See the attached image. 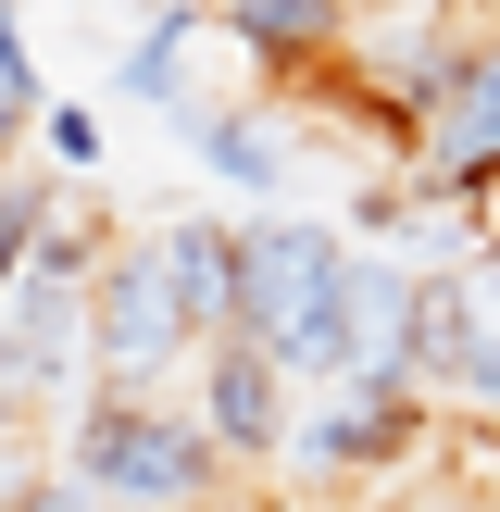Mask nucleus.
Returning <instances> with one entry per match:
<instances>
[{
  "mask_svg": "<svg viewBox=\"0 0 500 512\" xmlns=\"http://www.w3.org/2000/svg\"><path fill=\"white\" fill-rule=\"evenodd\" d=\"M0 512H100L88 488H75V475H25V488L13 500H0Z\"/></svg>",
  "mask_w": 500,
  "mask_h": 512,
  "instance_id": "nucleus-13",
  "label": "nucleus"
},
{
  "mask_svg": "<svg viewBox=\"0 0 500 512\" xmlns=\"http://www.w3.org/2000/svg\"><path fill=\"white\" fill-rule=\"evenodd\" d=\"M213 25L250 50V75H275V88H313V75H338V50H350V0H238V13H213Z\"/></svg>",
  "mask_w": 500,
  "mask_h": 512,
  "instance_id": "nucleus-7",
  "label": "nucleus"
},
{
  "mask_svg": "<svg viewBox=\"0 0 500 512\" xmlns=\"http://www.w3.org/2000/svg\"><path fill=\"white\" fill-rule=\"evenodd\" d=\"M188 150L225 175V188H250V200H275V188H288V138H263L250 113H188Z\"/></svg>",
  "mask_w": 500,
  "mask_h": 512,
  "instance_id": "nucleus-9",
  "label": "nucleus"
},
{
  "mask_svg": "<svg viewBox=\"0 0 500 512\" xmlns=\"http://www.w3.org/2000/svg\"><path fill=\"white\" fill-rule=\"evenodd\" d=\"M450 400L500 425V263H463V350H450Z\"/></svg>",
  "mask_w": 500,
  "mask_h": 512,
  "instance_id": "nucleus-8",
  "label": "nucleus"
},
{
  "mask_svg": "<svg viewBox=\"0 0 500 512\" xmlns=\"http://www.w3.org/2000/svg\"><path fill=\"white\" fill-rule=\"evenodd\" d=\"M188 363H200V338L163 288V250H150V225H125L113 263L88 275V388L100 400H163Z\"/></svg>",
  "mask_w": 500,
  "mask_h": 512,
  "instance_id": "nucleus-3",
  "label": "nucleus"
},
{
  "mask_svg": "<svg viewBox=\"0 0 500 512\" xmlns=\"http://www.w3.org/2000/svg\"><path fill=\"white\" fill-rule=\"evenodd\" d=\"M38 138H50V163H63V175H88V163H100V113H88V100H50Z\"/></svg>",
  "mask_w": 500,
  "mask_h": 512,
  "instance_id": "nucleus-12",
  "label": "nucleus"
},
{
  "mask_svg": "<svg viewBox=\"0 0 500 512\" xmlns=\"http://www.w3.org/2000/svg\"><path fill=\"white\" fill-rule=\"evenodd\" d=\"M63 475L100 512H225L238 500V475L200 438V413H175V400H100V388L63 413Z\"/></svg>",
  "mask_w": 500,
  "mask_h": 512,
  "instance_id": "nucleus-1",
  "label": "nucleus"
},
{
  "mask_svg": "<svg viewBox=\"0 0 500 512\" xmlns=\"http://www.w3.org/2000/svg\"><path fill=\"white\" fill-rule=\"evenodd\" d=\"M200 25H213V13H150L138 38L113 50V88H125V100H175V75H188V38H200Z\"/></svg>",
  "mask_w": 500,
  "mask_h": 512,
  "instance_id": "nucleus-10",
  "label": "nucleus"
},
{
  "mask_svg": "<svg viewBox=\"0 0 500 512\" xmlns=\"http://www.w3.org/2000/svg\"><path fill=\"white\" fill-rule=\"evenodd\" d=\"M150 250H163V288H175V313H188V338L225 350L238 338V225L225 213H163Z\"/></svg>",
  "mask_w": 500,
  "mask_h": 512,
  "instance_id": "nucleus-6",
  "label": "nucleus"
},
{
  "mask_svg": "<svg viewBox=\"0 0 500 512\" xmlns=\"http://www.w3.org/2000/svg\"><path fill=\"white\" fill-rule=\"evenodd\" d=\"M200 438L225 450V475H275L288 463V438H300V413H288V375L263 363L250 338H225V350H200Z\"/></svg>",
  "mask_w": 500,
  "mask_h": 512,
  "instance_id": "nucleus-5",
  "label": "nucleus"
},
{
  "mask_svg": "<svg viewBox=\"0 0 500 512\" xmlns=\"http://www.w3.org/2000/svg\"><path fill=\"white\" fill-rule=\"evenodd\" d=\"M338 288H350V238L313 213H263L238 225V338L275 375L338 388Z\"/></svg>",
  "mask_w": 500,
  "mask_h": 512,
  "instance_id": "nucleus-2",
  "label": "nucleus"
},
{
  "mask_svg": "<svg viewBox=\"0 0 500 512\" xmlns=\"http://www.w3.org/2000/svg\"><path fill=\"white\" fill-rule=\"evenodd\" d=\"M0 113H13V125H38V113H50L38 63H25V13H0Z\"/></svg>",
  "mask_w": 500,
  "mask_h": 512,
  "instance_id": "nucleus-11",
  "label": "nucleus"
},
{
  "mask_svg": "<svg viewBox=\"0 0 500 512\" xmlns=\"http://www.w3.org/2000/svg\"><path fill=\"white\" fill-rule=\"evenodd\" d=\"M438 400L413 388V375H350V388H325L313 413H300L288 438V475L300 488H388V475H425V450H438Z\"/></svg>",
  "mask_w": 500,
  "mask_h": 512,
  "instance_id": "nucleus-4",
  "label": "nucleus"
}]
</instances>
